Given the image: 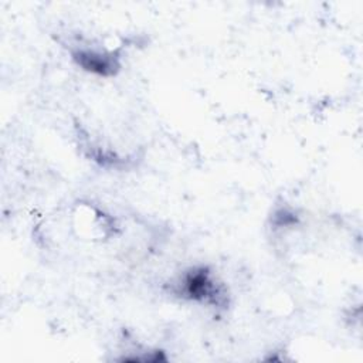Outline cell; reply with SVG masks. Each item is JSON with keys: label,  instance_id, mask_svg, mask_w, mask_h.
<instances>
[{"label": "cell", "instance_id": "7a4b0ae2", "mask_svg": "<svg viewBox=\"0 0 363 363\" xmlns=\"http://www.w3.org/2000/svg\"><path fill=\"white\" fill-rule=\"evenodd\" d=\"M72 60L84 71L99 77H113L121 69V60L116 51H96L79 48L72 52Z\"/></svg>", "mask_w": 363, "mask_h": 363}, {"label": "cell", "instance_id": "6da1fadb", "mask_svg": "<svg viewBox=\"0 0 363 363\" xmlns=\"http://www.w3.org/2000/svg\"><path fill=\"white\" fill-rule=\"evenodd\" d=\"M173 292L189 301L224 308L227 305V294L223 286L216 282L207 267H193L187 269L173 288Z\"/></svg>", "mask_w": 363, "mask_h": 363}, {"label": "cell", "instance_id": "3957f363", "mask_svg": "<svg viewBox=\"0 0 363 363\" xmlns=\"http://www.w3.org/2000/svg\"><path fill=\"white\" fill-rule=\"evenodd\" d=\"M275 223L282 227V225H288V224H292V223H296V217L292 214V213H288L286 210H279L275 216Z\"/></svg>", "mask_w": 363, "mask_h": 363}]
</instances>
